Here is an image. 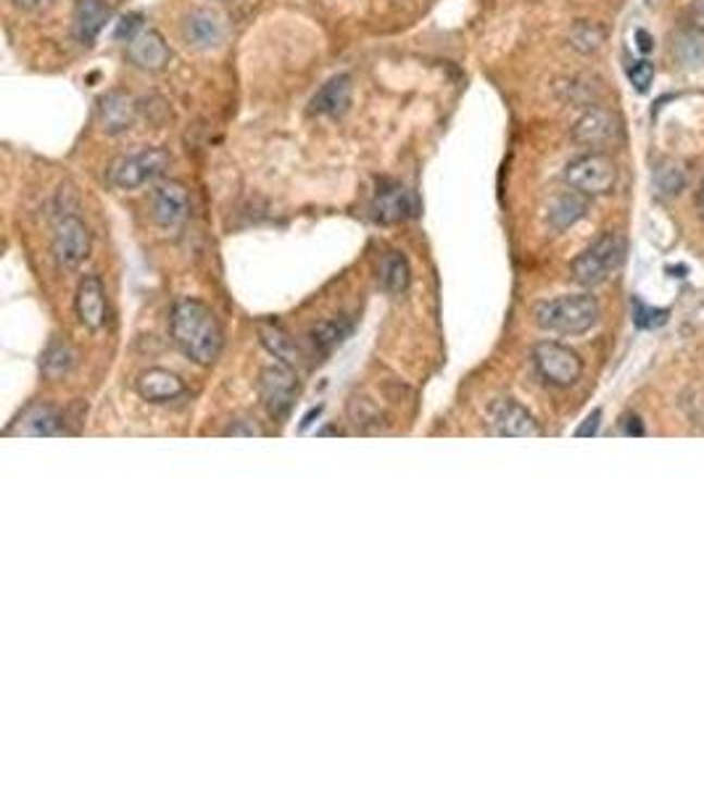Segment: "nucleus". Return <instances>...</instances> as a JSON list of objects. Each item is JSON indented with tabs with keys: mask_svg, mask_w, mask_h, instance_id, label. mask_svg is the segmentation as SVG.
Masks as SVG:
<instances>
[{
	"mask_svg": "<svg viewBox=\"0 0 704 791\" xmlns=\"http://www.w3.org/2000/svg\"><path fill=\"white\" fill-rule=\"evenodd\" d=\"M635 46H639L644 53H650L654 48L652 46V35L646 33V29H639V33H635Z\"/></svg>",
	"mask_w": 704,
	"mask_h": 791,
	"instance_id": "obj_35",
	"label": "nucleus"
},
{
	"mask_svg": "<svg viewBox=\"0 0 704 791\" xmlns=\"http://www.w3.org/2000/svg\"><path fill=\"white\" fill-rule=\"evenodd\" d=\"M127 59L143 72H164L172 61V48L159 29L143 27L127 40Z\"/></svg>",
	"mask_w": 704,
	"mask_h": 791,
	"instance_id": "obj_12",
	"label": "nucleus"
},
{
	"mask_svg": "<svg viewBox=\"0 0 704 791\" xmlns=\"http://www.w3.org/2000/svg\"><path fill=\"white\" fill-rule=\"evenodd\" d=\"M172 156L164 148H143L138 153H124L116 156L114 161L106 170V180L109 185L120 190H135L143 188V185L153 183L161 174L170 170Z\"/></svg>",
	"mask_w": 704,
	"mask_h": 791,
	"instance_id": "obj_3",
	"label": "nucleus"
},
{
	"mask_svg": "<svg viewBox=\"0 0 704 791\" xmlns=\"http://www.w3.org/2000/svg\"><path fill=\"white\" fill-rule=\"evenodd\" d=\"M533 364L535 372L546 383L557 385V388H567V385L578 383V378L583 372L581 357L572 348L554 344V341H546V344H539L533 348Z\"/></svg>",
	"mask_w": 704,
	"mask_h": 791,
	"instance_id": "obj_6",
	"label": "nucleus"
},
{
	"mask_svg": "<svg viewBox=\"0 0 704 791\" xmlns=\"http://www.w3.org/2000/svg\"><path fill=\"white\" fill-rule=\"evenodd\" d=\"M111 18V5L106 0H77L72 11V33L77 37V42L83 46H90L101 29L106 27V22Z\"/></svg>",
	"mask_w": 704,
	"mask_h": 791,
	"instance_id": "obj_17",
	"label": "nucleus"
},
{
	"mask_svg": "<svg viewBox=\"0 0 704 791\" xmlns=\"http://www.w3.org/2000/svg\"><path fill=\"white\" fill-rule=\"evenodd\" d=\"M620 138V116L604 106H589L583 116L572 124V140L578 146L602 151Z\"/></svg>",
	"mask_w": 704,
	"mask_h": 791,
	"instance_id": "obj_8",
	"label": "nucleus"
},
{
	"mask_svg": "<svg viewBox=\"0 0 704 791\" xmlns=\"http://www.w3.org/2000/svg\"><path fill=\"white\" fill-rule=\"evenodd\" d=\"M61 431H64V417L55 412L53 407H48V404H33V407H27L18 415V420L5 433L42 438V435H59Z\"/></svg>",
	"mask_w": 704,
	"mask_h": 791,
	"instance_id": "obj_18",
	"label": "nucleus"
},
{
	"mask_svg": "<svg viewBox=\"0 0 704 791\" xmlns=\"http://www.w3.org/2000/svg\"><path fill=\"white\" fill-rule=\"evenodd\" d=\"M72 364H74L72 348L66 344H51L48 346V351L42 354L40 367L48 378H59V375H64V372H70Z\"/></svg>",
	"mask_w": 704,
	"mask_h": 791,
	"instance_id": "obj_28",
	"label": "nucleus"
},
{
	"mask_svg": "<svg viewBox=\"0 0 704 791\" xmlns=\"http://www.w3.org/2000/svg\"><path fill=\"white\" fill-rule=\"evenodd\" d=\"M689 24L696 29H704V0H691Z\"/></svg>",
	"mask_w": 704,
	"mask_h": 791,
	"instance_id": "obj_32",
	"label": "nucleus"
},
{
	"mask_svg": "<svg viewBox=\"0 0 704 791\" xmlns=\"http://www.w3.org/2000/svg\"><path fill=\"white\" fill-rule=\"evenodd\" d=\"M565 183L585 196H607L618 185V164L604 151L581 153L567 164Z\"/></svg>",
	"mask_w": 704,
	"mask_h": 791,
	"instance_id": "obj_5",
	"label": "nucleus"
},
{
	"mask_svg": "<svg viewBox=\"0 0 704 791\" xmlns=\"http://www.w3.org/2000/svg\"><path fill=\"white\" fill-rule=\"evenodd\" d=\"M354 85L348 74H338V77L328 79L320 90L314 92L309 103L311 116H341L346 114L348 106H351Z\"/></svg>",
	"mask_w": 704,
	"mask_h": 791,
	"instance_id": "obj_15",
	"label": "nucleus"
},
{
	"mask_svg": "<svg viewBox=\"0 0 704 791\" xmlns=\"http://www.w3.org/2000/svg\"><path fill=\"white\" fill-rule=\"evenodd\" d=\"M670 53L683 70H700L704 66V29L683 27L670 37Z\"/></svg>",
	"mask_w": 704,
	"mask_h": 791,
	"instance_id": "obj_22",
	"label": "nucleus"
},
{
	"mask_svg": "<svg viewBox=\"0 0 704 791\" xmlns=\"http://www.w3.org/2000/svg\"><path fill=\"white\" fill-rule=\"evenodd\" d=\"M533 317L535 325L549 333L583 335L600 320V304L589 293H576V296H559L535 304Z\"/></svg>",
	"mask_w": 704,
	"mask_h": 791,
	"instance_id": "obj_2",
	"label": "nucleus"
},
{
	"mask_svg": "<svg viewBox=\"0 0 704 791\" xmlns=\"http://www.w3.org/2000/svg\"><path fill=\"white\" fill-rule=\"evenodd\" d=\"M151 217L161 230H177L190 217V193L177 180L156 185L151 196Z\"/></svg>",
	"mask_w": 704,
	"mask_h": 791,
	"instance_id": "obj_9",
	"label": "nucleus"
},
{
	"mask_svg": "<svg viewBox=\"0 0 704 791\" xmlns=\"http://www.w3.org/2000/svg\"><path fill=\"white\" fill-rule=\"evenodd\" d=\"M74 309H77L79 322L87 330H101L106 322V291L98 275H85L79 280L77 298H74Z\"/></svg>",
	"mask_w": 704,
	"mask_h": 791,
	"instance_id": "obj_16",
	"label": "nucleus"
},
{
	"mask_svg": "<svg viewBox=\"0 0 704 791\" xmlns=\"http://www.w3.org/2000/svg\"><path fill=\"white\" fill-rule=\"evenodd\" d=\"M589 211V196L581 190L570 188L565 193H559L557 198L552 201L549 214H546V222L554 233H565L567 227H572L576 222H581Z\"/></svg>",
	"mask_w": 704,
	"mask_h": 791,
	"instance_id": "obj_21",
	"label": "nucleus"
},
{
	"mask_svg": "<svg viewBox=\"0 0 704 791\" xmlns=\"http://www.w3.org/2000/svg\"><path fill=\"white\" fill-rule=\"evenodd\" d=\"M351 333H354V322L338 317V320H325V322H320L317 327H311L309 338H311V344H314L317 351L325 357V354L335 351V348L344 344Z\"/></svg>",
	"mask_w": 704,
	"mask_h": 791,
	"instance_id": "obj_24",
	"label": "nucleus"
},
{
	"mask_svg": "<svg viewBox=\"0 0 704 791\" xmlns=\"http://www.w3.org/2000/svg\"><path fill=\"white\" fill-rule=\"evenodd\" d=\"M604 40H607V29L596 22H576L570 27V46L581 53H596L602 51Z\"/></svg>",
	"mask_w": 704,
	"mask_h": 791,
	"instance_id": "obj_26",
	"label": "nucleus"
},
{
	"mask_svg": "<svg viewBox=\"0 0 704 791\" xmlns=\"http://www.w3.org/2000/svg\"><path fill=\"white\" fill-rule=\"evenodd\" d=\"M696 207H700V214L704 217V180L700 185V193H696Z\"/></svg>",
	"mask_w": 704,
	"mask_h": 791,
	"instance_id": "obj_37",
	"label": "nucleus"
},
{
	"mask_svg": "<svg viewBox=\"0 0 704 791\" xmlns=\"http://www.w3.org/2000/svg\"><path fill=\"white\" fill-rule=\"evenodd\" d=\"M628 79H631L635 92H641V96H644V92H650V87L654 83V64H652V61H646V59L633 61V64L628 66Z\"/></svg>",
	"mask_w": 704,
	"mask_h": 791,
	"instance_id": "obj_29",
	"label": "nucleus"
},
{
	"mask_svg": "<svg viewBox=\"0 0 704 791\" xmlns=\"http://www.w3.org/2000/svg\"><path fill=\"white\" fill-rule=\"evenodd\" d=\"M491 428L504 438H533L541 433L535 417L515 398H502L491 407Z\"/></svg>",
	"mask_w": 704,
	"mask_h": 791,
	"instance_id": "obj_14",
	"label": "nucleus"
},
{
	"mask_svg": "<svg viewBox=\"0 0 704 791\" xmlns=\"http://www.w3.org/2000/svg\"><path fill=\"white\" fill-rule=\"evenodd\" d=\"M600 420H602V412H591L589 417H585L583 425L576 431L578 438H585V435H594L596 431H600Z\"/></svg>",
	"mask_w": 704,
	"mask_h": 791,
	"instance_id": "obj_31",
	"label": "nucleus"
},
{
	"mask_svg": "<svg viewBox=\"0 0 704 791\" xmlns=\"http://www.w3.org/2000/svg\"><path fill=\"white\" fill-rule=\"evenodd\" d=\"M320 412H322V409L317 407V409H311V412H309L307 417H304V422H301V433H304V431H309V425H311V422L317 420V417H320Z\"/></svg>",
	"mask_w": 704,
	"mask_h": 791,
	"instance_id": "obj_36",
	"label": "nucleus"
},
{
	"mask_svg": "<svg viewBox=\"0 0 704 791\" xmlns=\"http://www.w3.org/2000/svg\"><path fill=\"white\" fill-rule=\"evenodd\" d=\"M633 322H635V327H641V330L659 327L668 322V311L646 307L644 301H633Z\"/></svg>",
	"mask_w": 704,
	"mask_h": 791,
	"instance_id": "obj_30",
	"label": "nucleus"
},
{
	"mask_svg": "<svg viewBox=\"0 0 704 791\" xmlns=\"http://www.w3.org/2000/svg\"><path fill=\"white\" fill-rule=\"evenodd\" d=\"M138 394L140 398L151 404H166L174 401L177 396H183L185 383L180 380V375H174L170 370H161V367H153V370H146L138 378Z\"/></svg>",
	"mask_w": 704,
	"mask_h": 791,
	"instance_id": "obj_20",
	"label": "nucleus"
},
{
	"mask_svg": "<svg viewBox=\"0 0 704 791\" xmlns=\"http://www.w3.org/2000/svg\"><path fill=\"white\" fill-rule=\"evenodd\" d=\"M622 433H626V435H644V428H641L639 417H626V422H622Z\"/></svg>",
	"mask_w": 704,
	"mask_h": 791,
	"instance_id": "obj_34",
	"label": "nucleus"
},
{
	"mask_svg": "<svg viewBox=\"0 0 704 791\" xmlns=\"http://www.w3.org/2000/svg\"><path fill=\"white\" fill-rule=\"evenodd\" d=\"M170 327L174 344L196 364L207 367L220 357L224 344L220 320H217L211 307L198 301V298H183V301L174 304Z\"/></svg>",
	"mask_w": 704,
	"mask_h": 791,
	"instance_id": "obj_1",
	"label": "nucleus"
},
{
	"mask_svg": "<svg viewBox=\"0 0 704 791\" xmlns=\"http://www.w3.org/2000/svg\"><path fill=\"white\" fill-rule=\"evenodd\" d=\"M259 394L261 401H264L267 412L277 420L291 415L293 404H296L298 396V380L293 372L285 370V367H267L259 375Z\"/></svg>",
	"mask_w": 704,
	"mask_h": 791,
	"instance_id": "obj_11",
	"label": "nucleus"
},
{
	"mask_svg": "<svg viewBox=\"0 0 704 791\" xmlns=\"http://www.w3.org/2000/svg\"><path fill=\"white\" fill-rule=\"evenodd\" d=\"M259 333H261V341H264V346L270 348L277 359L288 361V364L298 361L296 346H293V341L277 325H261Z\"/></svg>",
	"mask_w": 704,
	"mask_h": 791,
	"instance_id": "obj_27",
	"label": "nucleus"
},
{
	"mask_svg": "<svg viewBox=\"0 0 704 791\" xmlns=\"http://www.w3.org/2000/svg\"><path fill=\"white\" fill-rule=\"evenodd\" d=\"M622 259H626V240H622V235L604 233L602 238H596L585 248L581 257L572 259V280L585 285V288H594V285H602L604 280L618 270Z\"/></svg>",
	"mask_w": 704,
	"mask_h": 791,
	"instance_id": "obj_4",
	"label": "nucleus"
},
{
	"mask_svg": "<svg viewBox=\"0 0 704 791\" xmlns=\"http://www.w3.org/2000/svg\"><path fill=\"white\" fill-rule=\"evenodd\" d=\"M96 120L106 135L127 133V129L135 127V120H138L135 98L127 96L124 90H109L106 96L98 98Z\"/></svg>",
	"mask_w": 704,
	"mask_h": 791,
	"instance_id": "obj_13",
	"label": "nucleus"
},
{
	"mask_svg": "<svg viewBox=\"0 0 704 791\" xmlns=\"http://www.w3.org/2000/svg\"><path fill=\"white\" fill-rule=\"evenodd\" d=\"M53 257L61 270H77L90 257V230L79 217L66 214L53 227Z\"/></svg>",
	"mask_w": 704,
	"mask_h": 791,
	"instance_id": "obj_7",
	"label": "nucleus"
},
{
	"mask_svg": "<svg viewBox=\"0 0 704 791\" xmlns=\"http://www.w3.org/2000/svg\"><path fill=\"white\" fill-rule=\"evenodd\" d=\"M380 288L391 296H398L409 288L412 283V270H409V261L402 251H388L383 259H380Z\"/></svg>",
	"mask_w": 704,
	"mask_h": 791,
	"instance_id": "obj_23",
	"label": "nucleus"
},
{
	"mask_svg": "<svg viewBox=\"0 0 704 791\" xmlns=\"http://www.w3.org/2000/svg\"><path fill=\"white\" fill-rule=\"evenodd\" d=\"M420 214V198L402 183H383L372 198V217L380 224H398Z\"/></svg>",
	"mask_w": 704,
	"mask_h": 791,
	"instance_id": "obj_10",
	"label": "nucleus"
},
{
	"mask_svg": "<svg viewBox=\"0 0 704 791\" xmlns=\"http://www.w3.org/2000/svg\"><path fill=\"white\" fill-rule=\"evenodd\" d=\"M683 185H687V166H683L681 161L668 159L654 170V190H657V196L663 198L678 196Z\"/></svg>",
	"mask_w": 704,
	"mask_h": 791,
	"instance_id": "obj_25",
	"label": "nucleus"
},
{
	"mask_svg": "<svg viewBox=\"0 0 704 791\" xmlns=\"http://www.w3.org/2000/svg\"><path fill=\"white\" fill-rule=\"evenodd\" d=\"M11 3L22 11H42L48 5H53V0H11Z\"/></svg>",
	"mask_w": 704,
	"mask_h": 791,
	"instance_id": "obj_33",
	"label": "nucleus"
},
{
	"mask_svg": "<svg viewBox=\"0 0 704 791\" xmlns=\"http://www.w3.org/2000/svg\"><path fill=\"white\" fill-rule=\"evenodd\" d=\"M183 37L196 48H211L220 46L224 40V24L222 16L209 9H196L185 16L183 22Z\"/></svg>",
	"mask_w": 704,
	"mask_h": 791,
	"instance_id": "obj_19",
	"label": "nucleus"
}]
</instances>
